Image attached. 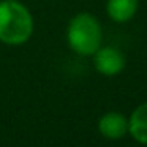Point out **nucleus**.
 I'll list each match as a JSON object with an SVG mask.
<instances>
[{"instance_id":"1","label":"nucleus","mask_w":147,"mask_h":147,"mask_svg":"<svg viewBox=\"0 0 147 147\" xmlns=\"http://www.w3.org/2000/svg\"><path fill=\"white\" fill-rule=\"evenodd\" d=\"M33 32L30 11L18 0L0 2V41L10 46L24 45Z\"/></svg>"},{"instance_id":"2","label":"nucleus","mask_w":147,"mask_h":147,"mask_svg":"<svg viewBox=\"0 0 147 147\" xmlns=\"http://www.w3.org/2000/svg\"><path fill=\"white\" fill-rule=\"evenodd\" d=\"M68 45L81 55H92L100 49L101 27L100 22L89 13L76 14L70 21L67 30Z\"/></svg>"},{"instance_id":"3","label":"nucleus","mask_w":147,"mask_h":147,"mask_svg":"<svg viewBox=\"0 0 147 147\" xmlns=\"http://www.w3.org/2000/svg\"><path fill=\"white\" fill-rule=\"evenodd\" d=\"M93 63L95 68L101 74L106 76H114L120 73L125 67V59L122 52L115 48H103L93 54Z\"/></svg>"},{"instance_id":"4","label":"nucleus","mask_w":147,"mask_h":147,"mask_svg":"<svg viewBox=\"0 0 147 147\" xmlns=\"http://www.w3.org/2000/svg\"><path fill=\"white\" fill-rule=\"evenodd\" d=\"M98 130L108 139H119L128 131V122L120 112H108L100 119Z\"/></svg>"},{"instance_id":"5","label":"nucleus","mask_w":147,"mask_h":147,"mask_svg":"<svg viewBox=\"0 0 147 147\" xmlns=\"http://www.w3.org/2000/svg\"><path fill=\"white\" fill-rule=\"evenodd\" d=\"M128 131L141 144H147V103L138 106L128 122Z\"/></svg>"},{"instance_id":"6","label":"nucleus","mask_w":147,"mask_h":147,"mask_svg":"<svg viewBox=\"0 0 147 147\" xmlns=\"http://www.w3.org/2000/svg\"><path fill=\"white\" fill-rule=\"evenodd\" d=\"M138 0H108L106 10L108 14L117 22H125L131 19L136 13Z\"/></svg>"}]
</instances>
